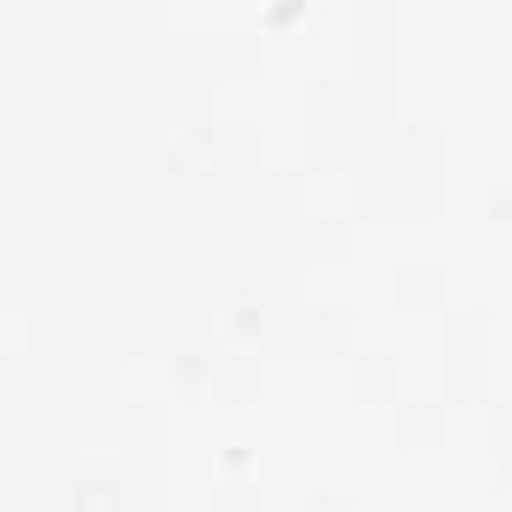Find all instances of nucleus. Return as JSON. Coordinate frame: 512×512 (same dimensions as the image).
Wrapping results in <instances>:
<instances>
[]
</instances>
